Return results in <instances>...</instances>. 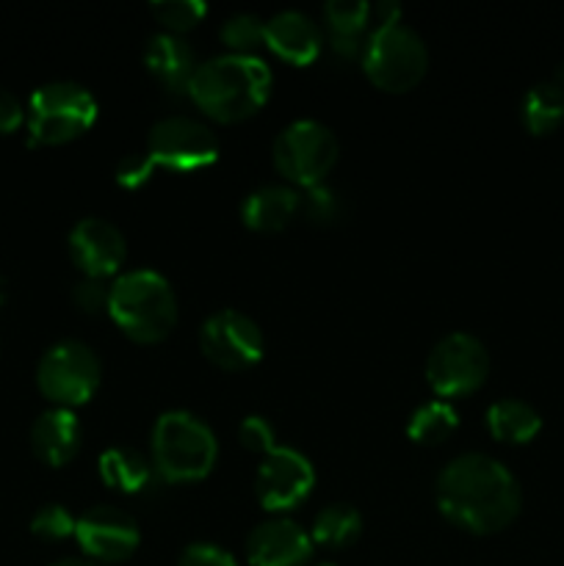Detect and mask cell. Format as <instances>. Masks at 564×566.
<instances>
[{
  "mask_svg": "<svg viewBox=\"0 0 564 566\" xmlns=\"http://www.w3.org/2000/svg\"><path fill=\"white\" fill-rule=\"evenodd\" d=\"M337 160V138L315 119H296L274 138V166L293 186H318Z\"/></svg>",
  "mask_w": 564,
  "mask_h": 566,
  "instance_id": "cell-8",
  "label": "cell"
},
{
  "mask_svg": "<svg viewBox=\"0 0 564 566\" xmlns=\"http://www.w3.org/2000/svg\"><path fill=\"white\" fill-rule=\"evenodd\" d=\"M25 114L31 144H64L94 125L97 99L81 83L55 81L31 94Z\"/></svg>",
  "mask_w": 564,
  "mask_h": 566,
  "instance_id": "cell-6",
  "label": "cell"
},
{
  "mask_svg": "<svg viewBox=\"0 0 564 566\" xmlns=\"http://www.w3.org/2000/svg\"><path fill=\"white\" fill-rule=\"evenodd\" d=\"M310 556L313 539L296 520L271 517L247 539V558L252 566H304Z\"/></svg>",
  "mask_w": 564,
  "mask_h": 566,
  "instance_id": "cell-15",
  "label": "cell"
},
{
  "mask_svg": "<svg viewBox=\"0 0 564 566\" xmlns=\"http://www.w3.org/2000/svg\"><path fill=\"white\" fill-rule=\"evenodd\" d=\"M299 213L307 216L313 224H335L346 213V205H343V197L335 188L326 186V182H318V186L304 188L302 210Z\"/></svg>",
  "mask_w": 564,
  "mask_h": 566,
  "instance_id": "cell-27",
  "label": "cell"
},
{
  "mask_svg": "<svg viewBox=\"0 0 564 566\" xmlns=\"http://www.w3.org/2000/svg\"><path fill=\"white\" fill-rule=\"evenodd\" d=\"M199 348L219 368L247 370L263 357V332L249 315L238 310H219L205 318L199 329Z\"/></svg>",
  "mask_w": 564,
  "mask_h": 566,
  "instance_id": "cell-11",
  "label": "cell"
},
{
  "mask_svg": "<svg viewBox=\"0 0 564 566\" xmlns=\"http://www.w3.org/2000/svg\"><path fill=\"white\" fill-rule=\"evenodd\" d=\"M149 9L158 17V22L169 28V33H182L202 20L208 6L202 0H160V3H153Z\"/></svg>",
  "mask_w": 564,
  "mask_h": 566,
  "instance_id": "cell-29",
  "label": "cell"
},
{
  "mask_svg": "<svg viewBox=\"0 0 564 566\" xmlns=\"http://www.w3.org/2000/svg\"><path fill=\"white\" fill-rule=\"evenodd\" d=\"M75 539L92 562L116 564L136 553L142 534H138L136 520L122 509L94 506L77 520Z\"/></svg>",
  "mask_w": 564,
  "mask_h": 566,
  "instance_id": "cell-13",
  "label": "cell"
},
{
  "mask_svg": "<svg viewBox=\"0 0 564 566\" xmlns=\"http://www.w3.org/2000/svg\"><path fill=\"white\" fill-rule=\"evenodd\" d=\"M53 566H103V564L92 562V558H61V562H55Z\"/></svg>",
  "mask_w": 564,
  "mask_h": 566,
  "instance_id": "cell-35",
  "label": "cell"
},
{
  "mask_svg": "<svg viewBox=\"0 0 564 566\" xmlns=\"http://www.w3.org/2000/svg\"><path fill=\"white\" fill-rule=\"evenodd\" d=\"M564 119V66L551 77L542 81L525 94L523 99V122L534 136L556 130Z\"/></svg>",
  "mask_w": 564,
  "mask_h": 566,
  "instance_id": "cell-23",
  "label": "cell"
},
{
  "mask_svg": "<svg viewBox=\"0 0 564 566\" xmlns=\"http://www.w3.org/2000/svg\"><path fill=\"white\" fill-rule=\"evenodd\" d=\"M326 39L341 59L363 55L370 33V3L365 0H332L324 6Z\"/></svg>",
  "mask_w": 564,
  "mask_h": 566,
  "instance_id": "cell-20",
  "label": "cell"
},
{
  "mask_svg": "<svg viewBox=\"0 0 564 566\" xmlns=\"http://www.w3.org/2000/svg\"><path fill=\"white\" fill-rule=\"evenodd\" d=\"M429 66L424 39L401 20L374 22L363 50V70L382 92H407Z\"/></svg>",
  "mask_w": 564,
  "mask_h": 566,
  "instance_id": "cell-5",
  "label": "cell"
},
{
  "mask_svg": "<svg viewBox=\"0 0 564 566\" xmlns=\"http://www.w3.org/2000/svg\"><path fill=\"white\" fill-rule=\"evenodd\" d=\"M271 83L274 77L263 59L224 53L199 64L188 94L213 119L238 122L263 108Z\"/></svg>",
  "mask_w": 564,
  "mask_h": 566,
  "instance_id": "cell-2",
  "label": "cell"
},
{
  "mask_svg": "<svg viewBox=\"0 0 564 566\" xmlns=\"http://www.w3.org/2000/svg\"><path fill=\"white\" fill-rule=\"evenodd\" d=\"M72 302H75L77 310H83L88 315L103 313V310H108L111 302V285H105V280L86 276V280L72 287Z\"/></svg>",
  "mask_w": 564,
  "mask_h": 566,
  "instance_id": "cell-31",
  "label": "cell"
},
{
  "mask_svg": "<svg viewBox=\"0 0 564 566\" xmlns=\"http://www.w3.org/2000/svg\"><path fill=\"white\" fill-rule=\"evenodd\" d=\"M315 470L296 448L276 446L258 470V501L269 512H288L313 492Z\"/></svg>",
  "mask_w": 564,
  "mask_h": 566,
  "instance_id": "cell-12",
  "label": "cell"
},
{
  "mask_svg": "<svg viewBox=\"0 0 564 566\" xmlns=\"http://www.w3.org/2000/svg\"><path fill=\"white\" fill-rule=\"evenodd\" d=\"M520 484L498 459L464 453L437 479V506L448 523L470 534H498L520 514Z\"/></svg>",
  "mask_w": 564,
  "mask_h": 566,
  "instance_id": "cell-1",
  "label": "cell"
},
{
  "mask_svg": "<svg viewBox=\"0 0 564 566\" xmlns=\"http://www.w3.org/2000/svg\"><path fill=\"white\" fill-rule=\"evenodd\" d=\"M147 155L155 166L191 171L205 169L219 158V142L213 130L191 116H166L155 122L147 138Z\"/></svg>",
  "mask_w": 564,
  "mask_h": 566,
  "instance_id": "cell-10",
  "label": "cell"
},
{
  "mask_svg": "<svg viewBox=\"0 0 564 566\" xmlns=\"http://www.w3.org/2000/svg\"><path fill=\"white\" fill-rule=\"evenodd\" d=\"M100 479L114 490L136 495L144 492L155 479V464L142 451L127 446H114L100 457Z\"/></svg>",
  "mask_w": 564,
  "mask_h": 566,
  "instance_id": "cell-21",
  "label": "cell"
},
{
  "mask_svg": "<svg viewBox=\"0 0 564 566\" xmlns=\"http://www.w3.org/2000/svg\"><path fill=\"white\" fill-rule=\"evenodd\" d=\"M25 119V108L11 92L0 88V133H14Z\"/></svg>",
  "mask_w": 564,
  "mask_h": 566,
  "instance_id": "cell-34",
  "label": "cell"
},
{
  "mask_svg": "<svg viewBox=\"0 0 564 566\" xmlns=\"http://www.w3.org/2000/svg\"><path fill=\"white\" fill-rule=\"evenodd\" d=\"M457 426L459 418L451 403L429 401L415 409L407 423V434L420 446H437V442H446L457 431Z\"/></svg>",
  "mask_w": 564,
  "mask_h": 566,
  "instance_id": "cell-25",
  "label": "cell"
},
{
  "mask_svg": "<svg viewBox=\"0 0 564 566\" xmlns=\"http://www.w3.org/2000/svg\"><path fill=\"white\" fill-rule=\"evenodd\" d=\"M219 36L221 42L230 48V53L254 55L252 50H258L260 44H265L263 42L265 22L260 20L258 14H249V11H243V14H232L221 22Z\"/></svg>",
  "mask_w": 564,
  "mask_h": 566,
  "instance_id": "cell-26",
  "label": "cell"
},
{
  "mask_svg": "<svg viewBox=\"0 0 564 566\" xmlns=\"http://www.w3.org/2000/svg\"><path fill=\"white\" fill-rule=\"evenodd\" d=\"M302 210V193L293 186L271 182L249 193L241 205V219L254 232H280Z\"/></svg>",
  "mask_w": 564,
  "mask_h": 566,
  "instance_id": "cell-19",
  "label": "cell"
},
{
  "mask_svg": "<svg viewBox=\"0 0 564 566\" xmlns=\"http://www.w3.org/2000/svg\"><path fill=\"white\" fill-rule=\"evenodd\" d=\"M487 426L495 440L525 446L540 434L542 418L531 403L520 401V398H501L487 409Z\"/></svg>",
  "mask_w": 564,
  "mask_h": 566,
  "instance_id": "cell-22",
  "label": "cell"
},
{
  "mask_svg": "<svg viewBox=\"0 0 564 566\" xmlns=\"http://www.w3.org/2000/svg\"><path fill=\"white\" fill-rule=\"evenodd\" d=\"M77 520L66 512V506H59V503H50V506H42L31 517V531L33 536L44 542H64L70 536H75Z\"/></svg>",
  "mask_w": 564,
  "mask_h": 566,
  "instance_id": "cell-28",
  "label": "cell"
},
{
  "mask_svg": "<svg viewBox=\"0 0 564 566\" xmlns=\"http://www.w3.org/2000/svg\"><path fill=\"white\" fill-rule=\"evenodd\" d=\"M6 296H9V285H6V280L0 276V304L6 302Z\"/></svg>",
  "mask_w": 564,
  "mask_h": 566,
  "instance_id": "cell-36",
  "label": "cell"
},
{
  "mask_svg": "<svg viewBox=\"0 0 564 566\" xmlns=\"http://www.w3.org/2000/svg\"><path fill=\"white\" fill-rule=\"evenodd\" d=\"M100 376V359L86 343L61 340L39 359L36 385L44 398L59 403L61 409H70L86 403L97 392Z\"/></svg>",
  "mask_w": 564,
  "mask_h": 566,
  "instance_id": "cell-7",
  "label": "cell"
},
{
  "mask_svg": "<svg viewBox=\"0 0 564 566\" xmlns=\"http://www.w3.org/2000/svg\"><path fill=\"white\" fill-rule=\"evenodd\" d=\"M70 254L92 280H108L127 258L125 235L105 219H81L70 232Z\"/></svg>",
  "mask_w": 564,
  "mask_h": 566,
  "instance_id": "cell-14",
  "label": "cell"
},
{
  "mask_svg": "<svg viewBox=\"0 0 564 566\" xmlns=\"http://www.w3.org/2000/svg\"><path fill=\"white\" fill-rule=\"evenodd\" d=\"M363 534V517L354 506L348 503H332V506L321 509L313 520V531H310V539L315 545L332 547V551H341V547L354 545Z\"/></svg>",
  "mask_w": 564,
  "mask_h": 566,
  "instance_id": "cell-24",
  "label": "cell"
},
{
  "mask_svg": "<svg viewBox=\"0 0 564 566\" xmlns=\"http://www.w3.org/2000/svg\"><path fill=\"white\" fill-rule=\"evenodd\" d=\"M177 566H238L236 558L230 556L221 547L208 545V542H199V545H191L182 551L180 564Z\"/></svg>",
  "mask_w": 564,
  "mask_h": 566,
  "instance_id": "cell-33",
  "label": "cell"
},
{
  "mask_svg": "<svg viewBox=\"0 0 564 566\" xmlns=\"http://www.w3.org/2000/svg\"><path fill=\"white\" fill-rule=\"evenodd\" d=\"M144 64L169 94H188L199 64L191 44L180 33H155L144 44Z\"/></svg>",
  "mask_w": 564,
  "mask_h": 566,
  "instance_id": "cell-17",
  "label": "cell"
},
{
  "mask_svg": "<svg viewBox=\"0 0 564 566\" xmlns=\"http://www.w3.org/2000/svg\"><path fill=\"white\" fill-rule=\"evenodd\" d=\"M318 566H335V564H318Z\"/></svg>",
  "mask_w": 564,
  "mask_h": 566,
  "instance_id": "cell-37",
  "label": "cell"
},
{
  "mask_svg": "<svg viewBox=\"0 0 564 566\" xmlns=\"http://www.w3.org/2000/svg\"><path fill=\"white\" fill-rule=\"evenodd\" d=\"M219 442L213 429L186 409L164 412L153 426L155 473L175 484L199 481L213 470Z\"/></svg>",
  "mask_w": 564,
  "mask_h": 566,
  "instance_id": "cell-4",
  "label": "cell"
},
{
  "mask_svg": "<svg viewBox=\"0 0 564 566\" xmlns=\"http://www.w3.org/2000/svg\"><path fill=\"white\" fill-rule=\"evenodd\" d=\"M490 374V354L479 337L451 332L431 348L426 359V381L442 398H462L479 390Z\"/></svg>",
  "mask_w": 564,
  "mask_h": 566,
  "instance_id": "cell-9",
  "label": "cell"
},
{
  "mask_svg": "<svg viewBox=\"0 0 564 566\" xmlns=\"http://www.w3.org/2000/svg\"><path fill=\"white\" fill-rule=\"evenodd\" d=\"M108 313L130 340L158 343L175 329L177 298L164 274L136 269L111 285Z\"/></svg>",
  "mask_w": 564,
  "mask_h": 566,
  "instance_id": "cell-3",
  "label": "cell"
},
{
  "mask_svg": "<svg viewBox=\"0 0 564 566\" xmlns=\"http://www.w3.org/2000/svg\"><path fill=\"white\" fill-rule=\"evenodd\" d=\"M238 440H241V446L252 453H271L276 448L274 426L265 418H258V415L243 420L241 429H238Z\"/></svg>",
  "mask_w": 564,
  "mask_h": 566,
  "instance_id": "cell-30",
  "label": "cell"
},
{
  "mask_svg": "<svg viewBox=\"0 0 564 566\" xmlns=\"http://www.w3.org/2000/svg\"><path fill=\"white\" fill-rule=\"evenodd\" d=\"M83 442V429L81 420L72 409H48L36 418V423L31 426V448L44 464L50 468H61L70 459H75V453L81 451Z\"/></svg>",
  "mask_w": 564,
  "mask_h": 566,
  "instance_id": "cell-18",
  "label": "cell"
},
{
  "mask_svg": "<svg viewBox=\"0 0 564 566\" xmlns=\"http://www.w3.org/2000/svg\"><path fill=\"white\" fill-rule=\"evenodd\" d=\"M153 171L155 160L149 158L147 153H130L119 160V166H116V180L125 188H138L153 177Z\"/></svg>",
  "mask_w": 564,
  "mask_h": 566,
  "instance_id": "cell-32",
  "label": "cell"
},
{
  "mask_svg": "<svg viewBox=\"0 0 564 566\" xmlns=\"http://www.w3.org/2000/svg\"><path fill=\"white\" fill-rule=\"evenodd\" d=\"M265 48L274 50L280 59L291 64H310L318 59L321 44H324V31L310 14L296 9H288L265 20Z\"/></svg>",
  "mask_w": 564,
  "mask_h": 566,
  "instance_id": "cell-16",
  "label": "cell"
}]
</instances>
